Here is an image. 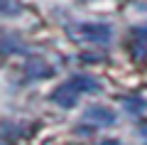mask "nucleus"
I'll return each mask as SVG.
<instances>
[{
  "mask_svg": "<svg viewBox=\"0 0 147 145\" xmlns=\"http://www.w3.org/2000/svg\"><path fill=\"white\" fill-rule=\"evenodd\" d=\"M132 35H135V39H132V54H135V59H147V25L137 27Z\"/></svg>",
  "mask_w": 147,
  "mask_h": 145,
  "instance_id": "obj_4",
  "label": "nucleus"
},
{
  "mask_svg": "<svg viewBox=\"0 0 147 145\" xmlns=\"http://www.w3.org/2000/svg\"><path fill=\"white\" fill-rule=\"evenodd\" d=\"M74 39H86V42H96V44H108L110 42V35H113V30H110L108 25H98V22H84V25L74 27L71 30Z\"/></svg>",
  "mask_w": 147,
  "mask_h": 145,
  "instance_id": "obj_2",
  "label": "nucleus"
},
{
  "mask_svg": "<svg viewBox=\"0 0 147 145\" xmlns=\"http://www.w3.org/2000/svg\"><path fill=\"white\" fill-rule=\"evenodd\" d=\"M100 88H103V84H100L96 76L76 74V76H71L69 81H64L61 86L54 91L52 101L59 103L61 108H71V106L81 99V93H96V91H100Z\"/></svg>",
  "mask_w": 147,
  "mask_h": 145,
  "instance_id": "obj_1",
  "label": "nucleus"
},
{
  "mask_svg": "<svg viewBox=\"0 0 147 145\" xmlns=\"http://www.w3.org/2000/svg\"><path fill=\"white\" fill-rule=\"evenodd\" d=\"M49 74H52V69H49L42 59H32V62L27 64V76L30 79H44V76H49Z\"/></svg>",
  "mask_w": 147,
  "mask_h": 145,
  "instance_id": "obj_5",
  "label": "nucleus"
},
{
  "mask_svg": "<svg viewBox=\"0 0 147 145\" xmlns=\"http://www.w3.org/2000/svg\"><path fill=\"white\" fill-rule=\"evenodd\" d=\"M123 103H125V108L130 111V113H135V116H140L142 111H147V101L145 99H125Z\"/></svg>",
  "mask_w": 147,
  "mask_h": 145,
  "instance_id": "obj_6",
  "label": "nucleus"
},
{
  "mask_svg": "<svg viewBox=\"0 0 147 145\" xmlns=\"http://www.w3.org/2000/svg\"><path fill=\"white\" fill-rule=\"evenodd\" d=\"M84 120L91 125H96V128H105V125H113L118 120V116L113 113L110 108H105V106H91V108H86L84 113Z\"/></svg>",
  "mask_w": 147,
  "mask_h": 145,
  "instance_id": "obj_3",
  "label": "nucleus"
},
{
  "mask_svg": "<svg viewBox=\"0 0 147 145\" xmlns=\"http://www.w3.org/2000/svg\"><path fill=\"white\" fill-rule=\"evenodd\" d=\"M100 145H123V143H118V140H105V143H100Z\"/></svg>",
  "mask_w": 147,
  "mask_h": 145,
  "instance_id": "obj_7",
  "label": "nucleus"
}]
</instances>
